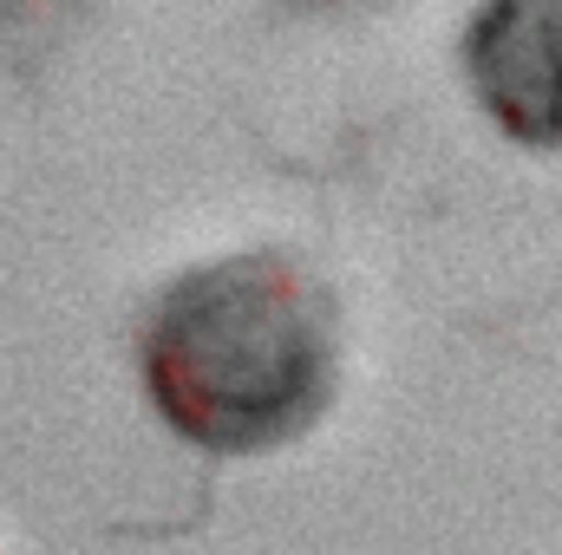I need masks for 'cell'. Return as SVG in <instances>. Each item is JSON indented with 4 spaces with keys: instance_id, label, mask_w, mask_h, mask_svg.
I'll use <instances>...</instances> for the list:
<instances>
[{
    "instance_id": "1",
    "label": "cell",
    "mask_w": 562,
    "mask_h": 555,
    "mask_svg": "<svg viewBox=\"0 0 562 555\" xmlns=\"http://www.w3.org/2000/svg\"><path fill=\"white\" fill-rule=\"evenodd\" d=\"M157 418L210 457L307 438L340 399V301L288 249L196 262L150 301L138 333Z\"/></svg>"
},
{
    "instance_id": "3",
    "label": "cell",
    "mask_w": 562,
    "mask_h": 555,
    "mask_svg": "<svg viewBox=\"0 0 562 555\" xmlns=\"http://www.w3.org/2000/svg\"><path fill=\"white\" fill-rule=\"evenodd\" d=\"M92 0H0V53L20 66V59H46L59 53L79 20H86Z\"/></svg>"
},
{
    "instance_id": "4",
    "label": "cell",
    "mask_w": 562,
    "mask_h": 555,
    "mask_svg": "<svg viewBox=\"0 0 562 555\" xmlns=\"http://www.w3.org/2000/svg\"><path fill=\"white\" fill-rule=\"evenodd\" d=\"M294 13H347V7H367V0H288Z\"/></svg>"
},
{
    "instance_id": "2",
    "label": "cell",
    "mask_w": 562,
    "mask_h": 555,
    "mask_svg": "<svg viewBox=\"0 0 562 555\" xmlns=\"http://www.w3.org/2000/svg\"><path fill=\"white\" fill-rule=\"evenodd\" d=\"M464 79L484 118L524 150H562V0H477Z\"/></svg>"
}]
</instances>
